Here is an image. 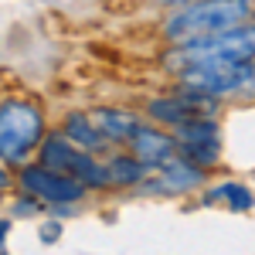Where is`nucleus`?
I'll return each instance as SVG.
<instances>
[{
  "label": "nucleus",
  "instance_id": "obj_13",
  "mask_svg": "<svg viewBox=\"0 0 255 255\" xmlns=\"http://www.w3.org/2000/svg\"><path fill=\"white\" fill-rule=\"evenodd\" d=\"M215 201H225L232 211H249L255 204V194L245 187V184H221V187H215V191H208L204 194V204H215Z\"/></svg>",
  "mask_w": 255,
  "mask_h": 255
},
{
  "label": "nucleus",
  "instance_id": "obj_1",
  "mask_svg": "<svg viewBox=\"0 0 255 255\" xmlns=\"http://www.w3.org/2000/svg\"><path fill=\"white\" fill-rule=\"evenodd\" d=\"M255 17V0H191L180 3L163 24L170 41H191L201 34H215L225 27H238Z\"/></svg>",
  "mask_w": 255,
  "mask_h": 255
},
{
  "label": "nucleus",
  "instance_id": "obj_14",
  "mask_svg": "<svg viewBox=\"0 0 255 255\" xmlns=\"http://www.w3.org/2000/svg\"><path fill=\"white\" fill-rule=\"evenodd\" d=\"M109 174H113V184H123V187H126V184H139L143 177L150 174V167H146L143 160L123 153V157L109 160Z\"/></svg>",
  "mask_w": 255,
  "mask_h": 255
},
{
  "label": "nucleus",
  "instance_id": "obj_12",
  "mask_svg": "<svg viewBox=\"0 0 255 255\" xmlns=\"http://www.w3.org/2000/svg\"><path fill=\"white\" fill-rule=\"evenodd\" d=\"M72 150H75V143L65 136V133H51L48 139H41V146H38L41 163L51 167V170H65V163H68V157H72Z\"/></svg>",
  "mask_w": 255,
  "mask_h": 255
},
{
  "label": "nucleus",
  "instance_id": "obj_3",
  "mask_svg": "<svg viewBox=\"0 0 255 255\" xmlns=\"http://www.w3.org/2000/svg\"><path fill=\"white\" fill-rule=\"evenodd\" d=\"M44 136V116L27 99H7L0 102V160L17 167L41 146Z\"/></svg>",
  "mask_w": 255,
  "mask_h": 255
},
{
  "label": "nucleus",
  "instance_id": "obj_16",
  "mask_svg": "<svg viewBox=\"0 0 255 255\" xmlns=\"http://www.w3.org/2000/svg\"><path fill=\"white\" fill-rule=\"evenodd\" d=\"M14 211H17V215H34V211H38V201H17Z\"/></svg>",
  "mask_w": 255,
  "mask_h": 255
},
{
  "label": "nucleus",
  "instance_id": "obj_15",
  "mask_svg": "<svg viewBox=\"0 0 255 255\" xmlns=\"http://www.w3.org/2000/svg\"><path fill=\"white\" fill-rule=\"evenodd\" d=\"M41 242H58V235H61V225L58 221H48V225H41Z\"/></svg>",
  "mask_w": 255,
  "mask_h": 255
},
{
  "label": "nucleus",
  "instance_id": "obj_18",
  "mask_svg": "<svg viewBox=\"0 0 255 255\" xmlns=\"http://www.w3.org/2000/svg\"><path fill=\"white\" fill-rule=\"evenodd\" d=\"M7 184H10V174H7V170H3V167H0V191H3V187H7Z\"/></svg>",
  "mask_w": 255,
  "mask_h": 255
},
{
  "label": "nucleus",
  "instance_id": "obj_2",
  "mask_svg": "<svg viewBox=\"0 0 255 255\" xmlns=\"http://www.w3.org/2000/svg\"><path fill=\"white\" fill-rule=\"evenodd\" d=\"M255 58V24H238V27H225L215 34H201V38L180 41L174 51H167L163 65L184 72L191 65H208V61H249Z\"/></svg>",
  "mask_w": 255,
  "mask_h": 255
},
{
  "label": "nucleus",
  "instance_id": "obj_19",
  "mask_svg": "<svg viewBox=\"0 0 255 255\" xmlns=\"http://www.w3.org/2000/svg\"><path fill=\"white\" fill-rule=\"evenodd\" d=\"M163 3H170V7H180V3H191V0H163Z\"/></svg>",
  "mask_w": 255,
  "mask_h": 255
},
{
  "label": "nucleus",
  "instance_id": "obj_10",
  "mask_svg": "<svg viewBox=\"0 0 255 255\" xmlns=\"http://www.w3.org/2000/svg\"><path fill=\"white\" fill-rule=\"evenodd\" d=\"M65 174L79 177L85 187H102V184H113V174H109V163L102 167V163H96L92 160V153L89 150H72V157H68V163H65Z\"/></svg>",
  "mask_w": 255,
  "mask_h": 255
},
{
  "label": "nucleus",
  "instance_id": "obj_4",
  "mask_svg": "<svg viewBox=\"0 0 255 255\" xmlns=\"http://www.w3.org/2000/svg\"><path fill=\"white\" fill-rule=\"evenodd\" d=\"M180 85L204 96H255V61H208L180 72Z\"/></svg>",
  "mask_w": 255,
  "mask_h": 255
},
{
  "label": "nucleus",
  "instance_id": "obj_8",
  "mask_svg": "<svg viewBox=\"0 0 255 255\" xmlns=\"http://www.w3.org/2000/svg\"><path fill=\"white\" fill-rule=\"evenodd\" d=\"M129 150H133V157L143 160L150 170H157V167H163L167 160H174L177 139H170L167 133H160V129L139 126L136 133H133V139H129Z\"/></svg>",
  "mask_w": 255,
  "mask_h": 255
},
{
  "label": "nucleus",
  "instance_id": "obj_9",
  "mask_svg": "<svg viewBox=\"0 0 255 255\" xmlns=\"http://www.w3.org/2000/svg\"><path fill=\"white\" fill-rule=\"evenodd\" d=\"M92 123L109 143H129L133 133L139 129V119L133 113H123V109H99V113H92Z\"/></svg>",
  "mask_w": 255,
  "mask_h": 255
},
{
  "label": "nucleus",
  "instance_id": "obj_5",
  "mask_svg": "<svg viewBox=\"0 0 255 255\" xmlns=\"http://www.w3.org/2000/svg\"><path fill=\"white\" fill-rule=\"evenodd\" d=\"M20 187L38 201H48V204H72V201H82L85 197V184L79 177L65 174V170H51V167H24L20 170Z\"/></svg>",
  "mask_w": 255,
  "mask_h": 255
},
{
  "label": "nucleus",
  "instance_id": "obj_7",
  "mask_svg": "<svg viewBox=\"0 0 255 255\" xmlns=\"http://www.w3.org/2000/svg\"><path fill=\"white\" fill-rule=\"evenodd\" d=\"M157 170H160V177L150 184V187L160 191V194H187V191H194V187L204 184V167L194 163V160H187V157L167 160V163L157 167Z\"/></svg>",
  "mask_w": 255,
  "mask_h": 255
},
{
  "label": "nucleus",
  "instance_id": "obj_6",
  "mask_svg": "<svg viewBox=\"0 0 255 255\" xmlns=\"http://www.w3.org/2000/svg\"><path fill=\"white\" fill-rule=\"evenodd\" d=\"M174 139H177L180 157L194 160V163H201V167H211V163L218 160V153H221V146H218V126H215V119L208 116V113L177 123Z\"/></svg>",
  "mask_w": 255,
  "mask_h": 255
},
{
  "label": "nucleus",
  "instance_id": "obj_11",
  "mask_svg": "<svg viewBox=\"0 0 255 255\" xmlns=\"http://www.w3.org/2000/svg\"><path fill=\"white\" fill-rule=\"evenodd\" d=\"M65 136L72 139L79 150H89V153H96V150L106 146V136L99 133L92 116H82V113H68V119H65Z\"/></svg>",
  "mask_w": 255,
  "mask_h": 255
},
{
  "label": "nucleus",
  "instance_id": "obj_17",
  "mask_svg": "<svg viewBox=\"0 0 255 255\" xmlns=\"http://www.w3.org/2000/svg\"><path fill=\"white\" fill-rule=\"evenodd\" d=\"M7 232H10V221L0 218V249H3V242H7Z\"/></svg>",
  "mask_w": 255,
  "mask_h": 255
}]
</instances>
